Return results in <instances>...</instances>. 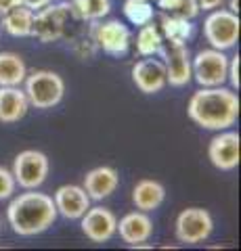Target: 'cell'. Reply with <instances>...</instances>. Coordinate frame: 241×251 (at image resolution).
<instances>
[{"label": "cell", "mask_w": 241, "mask_h": 251, "mask_svg": "<svg viewBox=\"0 0 241 251\" xmlns=\"http://www.w3.org/2000/svg\"><path fill=\"white\" fill-rule=\"evenodd\" d=\"M0 230H2V222H0Z\"/></svg>", "instance_id": "cell-33"}, {"label": "cell", "mask_w": 241, "mask_h": 251, "mask_svg": "<svg viewBox=\"0 0 241 251\" xmlns=\"http://www.w3.org/2000/svg\"><path fill=\"white\" fill-rule=\"evenodd\" d=\"M239 15L229 9H214L204 21V36L212 49L227 52L239 42Z\"/></svg>", "instance_id": "cell-5"}, {"label": "cell", "mask_w": 241, "mask_h": 251, "mask_svg": "<svg viewBox=\"0 0 241 251\" xmlns=\"http://www.w3.org/2000/svg\"><path fill=\"white\" fill-rule=\"evenodd\" d=\"M187 113L204 130H227L239 117V97L224 86H206L193 92Z\"/></svg>", "instance_id": "cell-1"}, {"label": "cell", "mask_w": 241, "mask_h": 251, "mask_svg": "<svg viewBox=\"0 0 241 251\" xmlns=\"http://www.w3.org/2000/svg\"><path fill=\"white\" fill-rule=\"evenodd\" d=\"M72 50H74L76 57H78V59H82V61L92 59V57H95V54L99 52L97 44H95V40H92V36H90V34H88V36H84V38H80V40H76L74 46H72Z\"/></svg>", "instance_id": "cell-26"}, {"label": "cell", "mask_w": 241, "mask_h": 251, "mask_svg": "<svg viewBox=\"0 0 241 251\" xmlns=\"http://www.w3.org/2000/svg\"><path fill=\"white\" fill-rule=\"evenodd\" d=\"M229 11L239 15V0H229Z\"/></svg>", "instance_id": "cell-32"}, {"label": "cell", "mask_w": 241, "mask_h": 251, "mask_svg": "<svg viewBox=\"0 0 241 251\" xmlns=\"http://www.w3.org/2000/svg\"><path fill=\"white\" fill-rule=\"evenodd\" d=\"M2 27L6 34L13 38H27L32 36V25H34V11L27 9L26 4L13 6L9 13H4L2 17Z\"/></svg>", "instance_id": "cell-19"}, {"label": "cell", "mask_w": 241, "mask_h": 251, "mask_svg": "<svg viewBox=\"0 0 241 251\" xmlns=\"http://www.w3.org/2000/svg\"><path fill=\"white\" fill-rule=\"evenodd\" d=\"M239 153H241L239 132H233L227 128V130H220V134H216L210 140V147H208L210 163L220 172L235 170L239 166Z\"/></svg>", "instance_id": "cell-11"}, {"label": "cell", "mask_w": 241, "mask_h": 251, "mask_svg": "<svg viewBox=\"0 0 241 251\" xmlns=\"http://www.w3.org/2000/svg\"><path fill=\"white\" fill-rule=\"evenodd\" d=\"M15 188H17V182L13 178V172L0 166V201L11 199L15 195Z\"/></svg>", "instance_id": "cell-27"}, {"label": "cell", "mask_w": 241, "mask_h": 251, "mask_svg": "<svg viewBox=\"0 0 241 251\" xmlns=\"http://www.w3.org/2000/svg\"><path fill=\"white\" fill-rule=\"evenodd\" d=\"M229 74V57L218 49H204L191 59V77L201 88L206 86H224Z\"/></svg>", "instance_id": "cell-6"}, {"label": "cell", "mask_w": 241, "mask_h": 251, "mask_svg": "<svg viewBox=\"0 0 241 251\" xmlns=\"http://www.w3.org/2000/svg\"><path fill=\"white\" fill-rule=\"evenodd\" d=\"M21 4V0H0V17H2L4 13H9L13 6Z\"/></svg>", "instance_id": "cell-31"}, {"label": "cell", "mask_w": 241, "mask_h": 251, "mask_svg": "<svg viewBox=\"0 0 241 251\" xmlns=\"http://www.w3.org/2000/svg\"><path fill=\"white\" fill-rule=\"evenodd\" d=\"M78 19L72 4L61 0V2H51L44 9L34 13V25H32V36L38 38L40 42H57L65 36L67 31V21Z\"/></svg>", "instance_id": "cell-4"}, {"label": "cell", "mask_w": 241, "mask_h": 251, "mask_svg": "<svg viewBox=\"0 0 241 251\" xmlns=\"http://www.w3.org/2000/svg\"><path fill=\"white\" fill-rule=\"evenodd\" d=\"M27 67L17 52H0V86H21Z\"/></svg>", "instance_id": "cell-21"}, {"label": "cell", "mask_w": 241, "mask_h": 251, "mask_svg": "<svg viewBox=\"0 0 241 251\" xmlns=\"http://www.w3.org/2000/svg\"><path fill=\"white\" fill-rule=\"evenodd\" d=\"M122 13L128 19V23H132L136 27L153 21V15H155L151 0H126L122 6Z\"/></svg>", "instance_id": "cell-24"}, {"label": "cell", "mask_w": 241, "mask_h": 251, "mask_svg": "<svg viewBox=\"0 0 241 251\" xmlns=\"http://www.w3.org/2000/svg\"><path fill=\"white\" fill-rule=\"evenodd\" d=\"M158 9L166 15L185 19H195L201 11L197 0H158Z\"/></svg>", "instance_id": "cell-25"}, {"label": "cell", "mask_w": 241, "mask_h": 251, "mask_svg": "<svg viewBox=\"0 0 241 251\" xmlns=\"http://www.w3.org/2000/svg\"><path fill=\"white\" fill-rule=\"evenodd\" d=\"M115 234H120V239L128 243L130 247L138 245V243H147L153 234V220L147 216V211H130V214L118 220Z\"/></svg>", "instance_id": "cell-15"}, {"label": "cell", "mask_w": 241, "mask_h": 251, "mask_svg": "<svg viewBox=\"0 0 241 251\" xmlns=\"http://www.w3.org/2000/svg\"><path fill=\"white\" fill-rule=\"evenodd\" d=\"M13 178L21 188H40L51 172V161L42 151L26 149L13 161Z\"/></svg>", "instance_id": "cell-7"}, {"label": "cell", "mask_w": 241, "mask_h": 251, "mask_svg": "<svg viewBox=\"0 0 241 251\" xmlns=\"http://www.w3.org/2000/svg\"><path fill=\"white\" fill-rule=\"evenodd\" d=\"M158 27L161 31V36H164V40H170V42L187 44L193 38V34H195L193 19L174 17V15H166V13H161V23Z\"/></svg>", "instance_id": "cell-20"}, {"label": "cell", "mask_w": 241, "mask_h": 251, "mask_svg": "<svg viewBox=\"0 0 241 251\" xmlns=\"http://www.w3.org/2000/svg\"><path fill=\"white\" fill-rule=\"evenodd\" d=\"M57 207L51 195L38 193L36 188H27L6 207V220L15 234L19 237H36L49 230L57 220Z\"/></svg>", "instance_id": "cell-2"}, {"label": "cell", "mask_w": 241, "mask_h": 251, "mask_svg": "<svg viewBox=\"0 0 241 251\" xmlns=\"http://www.w3.org/2000/svg\"><path fill=\"white\" fill-rule=\"evenodd\" d=\"M90 36L95 40L97 49L103 50L109 57H122L126 54L132 42V34L128 25H124L120 19H107V21H90Z\"/></svg>", "instance_id": "cell-8"}, {"label": "cell", "mask_w": 241, "mask_h": 251, "mask_svg": "<svg viewBox=\"0 0 241 251\" xmlns=\"http://www.w3.org/2000/svg\"><path fill=\"white\" fill-rule=\"evenodd\" d=\"M199 2V9H204V11H214V9H218L220 4H224L227 0H197Z\"/></svg>", "instance_id": "cell-30"}, {"label": "cell", "mask_w": 241, "mask_h": 251, "mask_svg": "<svg viewBox=\"0 0 241 251\" xmlns=\"http://www.w3.org/2000/svg\"><path fill=\"white\" fill-rule=\"evenodd\" d=\"M80 222L82 232L92 243H107L115 237V228H118V218L107 207H88Z\"/></svg>", "instance_id": "cell-13"}, {"label": "cell", "mask_w": 241, "mask_h": 251, "mask_svg": "<svg viewBox=\"0 0 241 251\" xmlns=\"http://www.w3.org/2000/svg\"><path fill=\"white\" fill-rule=\"evenodd\" d=\"M158 54L161 57V63L166 67V80L170 86L183 88V86H187L193 80L191 77V52L187 49V44L164 40Z\"/></svg>", "instance_id": "cell-10"}, {"label": "cell", "mask_w": 241, "mask_h": 251, "mask_svg": "<svg viewBox=\"0 0 241 251\" xmlns=\"http://www.w3.org/2000/svg\"><path fill=\"white\" fill-rule=\"evenodd\" d=\"M136 52L141 57H155L160 52L161 44H164V36L158 25H153V21L145 23V25L138 27V34H136Z\"/></svg>", "instance_id": "cell-22"}, {"label": "cell", "mask_w": 241, "mask_h": 251, "mask_svg": "<svg viewBox=\"0 0 241 251\" xmlns=\"http://www.w3.org/2000/svg\"><path fill=\"white\" fill-rule=\"evenodd\" d=\"M53 0H21V4H26L27 9H32L34 13L36 11H40V9H44L46 4H51Z\"/></svg>", "instance_id": "cell-29"}, {"label": "cell", "mask_w": 241, "mask_h": 251, "mask_svg": "<svg viewBox=\"0 0 241 251\" xmlns=\"http://www.w3.org/2000/svg\"><path fill=\"white\" fill-rule=\"evenodd\" d=\"M214 230V220L204 207H187L176 216L174 232L185 245H199Z\"/></svg>", "instance_id": "cell-9"}, {"label": "cell", "mask_w": 241, "mask_h": 251, "mask_svg": "<svg viewBox=\"0 0 241 251\" xmlns=\"http://www.w3.org/2000/svg\"><path fill=\"white\" fill-rule=\"evenodd\" d=\"M164 199H166V188L158 180H151V178L138 180L134 188H132V203H134V207L147 211V214L158 209L164 203Z\"/></svg>", "instance_id": "cell-18"}, {"label": "cell", "mask_w": 241, "mask_h": 251, "mask_svg": "<svg viewBox=\"0 0 241 251\" xmlns=\"http://www.w3.org/2000/svg\"><path fill=\"white\" fill-rule=\"evenodd\" d=\"M132 82L143 94H158L168 86L166 67L160 59L145 57L132 65Z\"/></svg>", "instance_id": "cell-12"}, {"label": "cell", "mask_w": 241, "mask_h": 251, "mask_svg": "<svg viewBox=\"0 0 241 251\" xmlns=\"http://www.w3.org/2000/svg\"><path fill=\"white\" fill-rule=\"evenodd\" d=\"M239 63H241V57H239V54H235V57H229V74H227V80L231 82V86H233L235 90H239V86H241Z\"/></svg>", "instance_id": "cell-28"}, {"label": "cell", "mask_w": 241, "mask_h": 251, "mask_svg": "<svg viewBox=\"0 0 241 251\" xmlns=\"http://www.w3.org/2000/svg\"><path fill=\"white\" fill-rule=\"evenodd\" d=\"M84 191L90 197V201H103L109 195H113L120 186V174L111 166H99L90 170L84 176Z\"/></svg>", "instance_id": "cell-16"}, {"label": "cell", "mask_w": 241, "mask_h": 251, "mask_svg": "<svg viewBox=\"0 0 241 251\" xmlns=\"http://www.w3.org/2000/svg\"><path fill=\"white\" fill-rule=\"evenodd\" d=\"M23 92L27 97L29 107L36 109H53L63 100L65 94V82L59 74L51 69H36L27 74L23 80Z\"/></svg>", "instance_id": "cell-3"}, {"label": "cell", "mask_w": 241, "mask_h": 251, "mask_svg": "<svg viewBox=\"0 0 241 251\" xmlns=\"http://www.w3.org/2000/svg\"><path fill=\"white\" fill-rule=\"evenodd\" d=\"M65 2H69V0H65Z\"/></svg>", "instance_id": "cell-34"}, {"label": "cell", "mask_w": 241, "mask_h": 251, "mask_svg": "<svg viewBox=\"0 0 241 251\" xmlns=\"http://www.w3.org/2000/svg\"><path fill=\"white\" fill-rule=\"evenodd\" d=\"M78 21H99L109 15L111 0H69Z\"/></svg>", "instance_id": "cell-23"}, {"label": "cell", "mask_w": 241, "mask_h": 251, "mask_svg": "<svg viewBox=\"0 0 241 251\" xmlns=\"http://www.w3.org/2000/svg\"><path fill=\"white\" fill-rule=\"evenodd\" d=\"M53 201H55L57 214L63 216L65 220H80L90 207V197L80 184L59 186L55 195H53Z\"/></svg>", "instance_id": "cell-14"}, {"label": "cell", "mask_w": 241, "mask_h": 251, "mask_svg": "<svg viewBox=\"0 0 241 251\" xmlns=\"http://www.w3.org/2000/svg\"><path fill=\"white\" fill-rule=\"evenodd\" d=\"M29 109L27 97L19 86H0V122L17 124Z\"/></svg>", "instance_id": "cell-17"}]
</instances>
